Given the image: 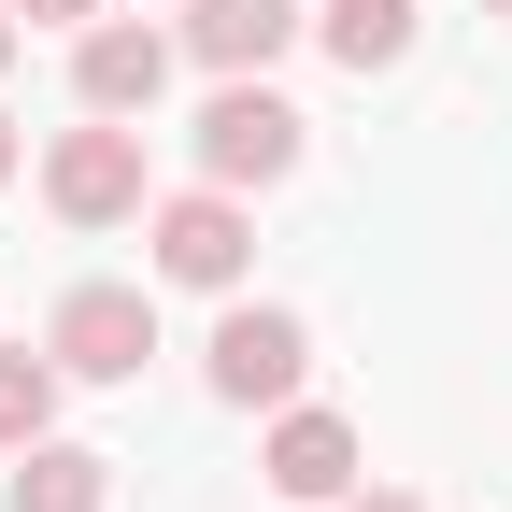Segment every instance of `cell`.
Masks as SVG:
<instances>
[{"mask_svg": "<svg viewBox=\"0 0 512 512\" xmlns=\"http://www.w3.org/2000/svg\"><path fill=\"white\" fill-rule=\"evenodd\" d=\"M185 143H200L214 185H285V171H299V114L256 86V72H228V86L200 100V128H185Z\"/></svg>", "mask_w": 512, "mask_h": 512, "instance_id": "cell-1", "label": "cell"}, {"mask_svg": "<svg viewBox=\"0 0 512 512\" xmlns=\"http://www.w3.org/2000/svg\"><path fill=\"white\" fill-rule=\"evenodd\" d=\"M299 370H313V328H299L285 299H242L228 328H214V399H228V413H285Z\"/></svg>", "mask_w": 512, "mask_h": 512, "instance_id": "cell-2", "label": "cell"}, {"mask_svg": "<svg viewBox=\"0 0 512 512\" xmlns=\"http://www.w3.org/2000/svg\"><path fill=\"white\" fill-rule=\"evenodd\" d=\"M43 356L72 370V384H128V370L157 356V299H143V285H72L57 328H43Z\"/></svg>", "mask_w": 512, "mask_h": 512, "instance_id": "cell-3", "label": "cell"}, {"mask_svg": "<svg viewBox=\"0 0 512 512\" xmlns=\"http://www.w3.org/2000/svg\"><path fill=\"white\" fill-rule=\"evenodd\" d=\"M43 200L72 214V228H128V214H143V128H128V114L72 128V143L43 157Z\"/></svg>", "mask_w": 512, "mask_h": 512, "instance_id": "cell-4", "label": "cell"}, {"mask_svg": "<svg viewBox=\"0 0 512 512\" xmlns=\"http://www.w3.org/2000/svg\"><path fill=\"white\" fill-rule=\"evenodd\" d=\"M143 242H157V285H242V256H256L242 185H185V200H157Z\"/></svg>", "mask_w": 512, "mask_h": 512, "instance_id": "cell-5", "label": "cell"}, {"mask_svg": "<svg viewBox=\"0 0 512 512\" xmlns=\"http://www.w3.org/2000/svg\"><path fill=\"white\" fill-rule=\"evenodd\" d=\"M72 86H86V114H157V86H171V29L100 15V29L72 43Z\"/></svg>", "mask_w": 512, "mask_h": 512, "instance_id": "cell-6", "label": "cell"}, {"mask_svg": "<svg viewBox=\"0 0 512 512\" xmlns=\"http://www.w3.org/2000/svg\"><path fill=\"white\" fill-rule=\"evenodd\" d=\"M299 43V0H200L185 15V57H214V72H271Z\"/></svg>", "mask_w": 512, "mask_h": 512, "instance_id": "cell-7", "label": "cell"}, {"mask_svg": "<svg viewBox=\"0 0 512 512\" xmlns=\"http://www.w3.org/2000/svg\"><path fill=\"white\" fill-rule=\"evenodd\" d=\"M114 498V456H86V441H15V512H100Z\"/></svg>", "mask_w": 512, "mask_h": 512, "instance_id": "cell-8", "label": "cell"}, {"mask_svg": "<svg viewBox=\"0 0 512 512\" xmlns=\"http://www.w3.org/2000/svg\"><path fill=\"white\" fill-rule=\"evenodd\" d=\"M271 484H285V498H342V484H356V427H342V413H285V427H271Z\"/></svg>", "mask_w": 512, "mask_h": 512, "instance_id": "cell-9", "label": "cell"}, {"mask_svg": "<svg viewBox=\"0 0 512 512\" xmlns=\"http://www.w3.org/2000/svg\"><path fill=\"white\" fill-rule=\"evenodd\" d=\"M313 29H328L342 72H399V57H413V0H328Z\"/></svg>", "mask_w": 512, "mask_h": 512, "instance_id": "cell-10", "label": "cell"}, {"mask_svg": "<svg viewBox=\"0 0 512 512\" xmlns=\"http://www.w3.org/2000/svg\"><path fill=\"white\" fill-rule=\"evenodd\" d=\"M57 384H72L57 356H0V456H15V441H43V427H57Z\"/></svg>", "mask_w": 512, "mask_h": 512, "instance_id": "cell-11", "label": "cell"}, {"mask_svg": "<svg viewBox=\"0 0 512 512\" xmlns=\"http://www.w3.org/2000/svg\"><path fill=\"white\" fill-rule=\"evenodd\" d=\"M15 15H29V29H86L100 0H15Z\"/></svg>", "mask_w": 512, "mask_h": 512, "instance_id": "cell-12", "label": "cell"}, {"mask_svg": "<svg viewBox=\"0 0 512 512\" xmlns=\"http://www.w3.org/2000/svg\"><path fill=\"white\" fill-rule=\"evenodd\" d=\"M328 512H413V498H399V484H342Z\"/></svg>", "mask_w": 512, "mask_h": 512, "instance_id": "cell-13", "label": "cell"}, {"mask_svg": "<svg viewBox=\"0 0 512 512\" xmlns=\"http://www.w3.org/2000/svg\"><path fill=\"white\" fill-rule=\"evenodd\" d=\"M0 185H15V114H0Z\"/></svg>", "mask_w": 512, "mask_h": 512, "instance_id": "cell-14", "label": "cell"}, {"mask_svg": "<svg viewBox=\"0 0 512 512\" xmlns=\"http://www.w3.org/2000/svg\"><path fill=\"white\" fill-rule=\"evenodd\" d=\"M0 57H15V0H0Z\"/></svg>", "mask_w": 512, "mask_h": 512, "instance_id": "cell-15", "label": "cell"}, {"mask_svg": "<svg viewBox=\"0 0 512 512\" xmlns=\"http://www.w3.org/2000/svg\"><path fill=\"white\" fill-rule=\"evenodd\" d=\"M484 15H512V0H484Z\"/></svg>", "mask_w": 512, "mask_h": 512, "instance_id": "cell-16", "label": "cell"}]
</instances>
